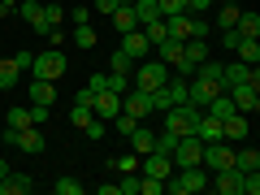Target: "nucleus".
<instances>
[{
	"label": "nucleus",
	"instance_id": "nucleus-11",
	"mask_svg": "<svg viewBox=\"0 0 260 195\" xmlns=\"http://www.w3.org/2000/svg\"><path fill=\"white\" fill-rule=\"evenodd\" d=\"M221 139L225 143H243V139H247V113H230V117H221Z\"/></svg>",
	"mask_w": 260,
	"mask_h": 195
},
{
	"label": "nucleus",
	"instance_id": "nucleus-15",
	"mask_svg": "<svg viewBox=\"0 0 260 195\" xmlns=\"http://www.w3.org/2000/svg\"><path fill=\"white\" fill-rule=\"evenodd\" d=\"M30 104L52 109V104H56V83H48V78H30Z\"/></svg>",
	"mask_w": 260,
	"mask_h": 195
},
{
	"label": "nucleus",
	"instance_id": "nucleus-17",
	"mask_svg": "<svg viewBox=\"0 0 260 195\" xmlns=\"http://www.w3.org/2000/svg\"><path fill=\"white\" fill-rule=\"evenodd\" d=\"M139 26V18H135V5H126V0H121L117 9H113V30H117V35H126V30H135Z\"/></svg>",
	"mask_w": 260,
	"mask_h": 195
},
{
	"label": "nucleus",
	"instance_id": "nucleus-9",
	"mask_svg": "<svg viewBox=\"0 0 260 195\" xmlns=\"http://www.w3.org/2000/svg\"><path fill=\"white\" fill-rule=\"evenodd\" d=\"M91 113H95L100 121H113V117L121 113V95L109 91V87H104V91H95V95H91Z\"/></svg>",
	"mask_w": 260,
	"mask_h": 195
},
{
	"label": "nucleus",
	"instance_id": "nucleus-40",
	"mask_svg": "<svg viewBox=\"0 0 260 195\" xmlns=\"http://www.w3.org/2000/svg\"><path fill=\"white\" fill-rule=\"evenodd\" d=\"M121 0H95V9L91 13H104V18H113V9H117Z\"/></svg>",
	"mask_w": 260,
	"mask_h": 195
},
{
	"label": "nucleus",
	"instance_id": "nucleus-8",
	"mask_svg": "<svg viewBox=\"0 0 260 195\" xmlns=\"http://www.w3.org/2000/svg\"><path fill=\"white\" fill-rule=\"evenodd\" d=\"M225 91H230V100H234L239 113H260V87L239 83V87H225Z\"/></svg>",
	"mask_w": 260,
	"mask_h": 195
},
{
	"label": "nucleus",
	"instance_id": "nucleus-28",
	"mask_svg": "<svg viewBox=\"0 0 260 195\" xmlns=\"http://www.w3.org/2000/svg\"><path fill=\"white\" fill-rule=\"evenodd\" d=\"M113 169H117V174H135V169H139V152H121V156L113 160Z\"/></svg>",
	"mask_w": 260,
	"mask_h": 195
},
{
	"label": "nucleus",
	"instance_id": "nucleus-10",
	"mask_svg": "<svg viewBox=\"0 0 260 195\" xmlns=\"http://www.w3.org/2000/svg\"><path fill=\"white\" fill-rule=\"evenodd\" d=\"M143 160V174L148 178H160L165 182L169 174H174V156H165V152H148V156H139Z\"/></svg>",
	"mask_w": 260,
	"mask_h": 195
},
{
	"label": "nucleus",
	"instance_id": "nucleus-22",
	"mask_svg": "<svg viewBox=\"0 0 260 195\" xmlns=\"http://www.w3.org/2000/svg\"><path fill=\"white\" fill-rule=\"evenodd\" d=\"M234 169H243V174L260 169V152L256 148H234Z\"/></svg>",
	"mask_w": 260,
	"mask_h": 195
},
{
	"label": "nucleus",
	"instance_id": "nucleus-18",
	"mask_svg": "<svg viewBox=\"0 0 260 195\" xmlns=\"http://www.w3.org/2000/svg\"><path fill=\"white\" fill-rule=\"evenodd\" d=\"M152 143H156V135H152V130H148V126L139 121V126H135V135H130V152H139V156H148V152H152Z\"/></svg>",
	"mask_w": 260,
	"mask_h": 195
},
{
	"label": "nucleus",
	"instance_id": "nucleus-6",
	"mask_svg": "<svg viewBox=\"0 0 260 195\" xmlns=\"http://www.w3.org/2000/svg\"><path fill=\"white\" fill-rule=\"evenodd\" d=\"M239 83H251V87H260V70H256V65H243V61H230V65H221V87H239Z\"/></svg>",
	"mask_w": 260,
	"mask_h": 195
},
{
	"label": "nucleus",
	"instance_id": "nucleus-44",
	"mask_svg": "<svg viewBox=\"0 0 260 195\" xmlns=\"http://www.w3.org/2000/svg\"><path fill=\"white\" fill-rule=\"evenodd\" d=\"M186 9H195V13H204V9H213V0H186Z\"/></svg>",
	"mask_w": 260,
	"mask_h": 195
},
{
	"label": "nucleus",
	"instance_id": "nucleus-16",
	"mask_svg": "<svg viewBox=\"0 0 260 195\" xmlns=\"http://www.w3.org/2000/svg\"><path fill=\"white\" fill-rule=\"evenodd\" d=\"M234 30H239L243 39H260V13H256V9H239V22H234Z\"/></svg>",
	"mask_w": 260,
	"mask_h": 195
},
{
	"label": "nucleus",
	"instance_id": "nucleus-2",
	"mask_svg": "<svg viewBox=\"0 0 260 195\" xmlns=\"http://www.w3.org/2000/svg\"><path fill=\"white\" fill-rule=\"evenodd\" d=\"M169 83V65L160 61V56H143V61H135V70H130V87H139V91H156V87Z\"/></svg>",
	"mask_w": 260,
	"mask_h": 195
},
{
	"label": "nucleus",
	"instance_id": "nucleus-43",
	"mask_svg": "<svg viewBox=\"0 0 260 195\" xmlns=\"http://www.w3.org/2000/svg\"><path fill=\"white\" fill-rule=\"evenodd\" d=\"M87 87H91V91H104V87H109V74H91V78H87Z\"/></svg>",
	"mask_w": 260,
	"mask_h": 195
},
{
	"label": "nucleus",
	"instance_id": "nucleus-29",
	"mask_svg": "<svg viewBox=\"0 0 260 195\" xmlns=\"http://www.w3.org/2000/svg\"><path fill=\"white\" fill-rule=\"evenodd\" d=\"M83 135H87V139H91V143H100L104 135H109V121H100V117H91V121H87V126H83Z\"/></svg>",
	"mask_w": 260,
	"mask_h": 195
},
{
	"label": "nucleus",
	"instance_id": "nucleus-26",
	"mask_svg": "<svg viewBox=\"0 0 260 195\" xmlns=\"http://www.w3.org/2000/svg\"><path fill=\"white\" fill-rule=\"evenodd\" d=\"M109 126H113V130H117L121 139H130V135H135V126H139V117H130V113H117V117H113V121H109Z\"/></svg>",
	"mask_w": 260,
	"mask_h": 195
},
{
	"label": "nucleus",
	"instance_id": "nucleus-21",
	"mask_svg": "<svg viewBox=\"0 0 260 195\" xmlns=\"http://www.w3.org/2000/svg\"><path fill=\"white\" fill-rule=\"evenodd\" d=\"M156 56H160L165 65H178V61H182V39H160V44H156Z\"/></svg>",
	"mask_w": 260,
	"mask_h": 195
},
{
	"label": "nucleus",
	"instance_id": "nucleus-33",
	"mask_svg": "<svg viewBox=\"0 0 260 195\" xmlns=\"http://www.w3.org/2000/svg\"><path fill=\"white\" fill-rule=\"evenodd\" d=\"M74 39H78V48H95V30H91V22L74 26Z\"/></svg>",
	"mask_w": 260,
	"mask_h": 195
},
{
	"label": "nucleus",
	"instance_id": "nucleus-4",
	"mask_svg": "<svg viewBox=\"0 0 260 195\" xmlns=\"http://www.w3.org/2000/svg\"><path fill=\"white\" fill-rule=\"evenodd\" d=\"M174 169H182V165H200V156H204V139L200 135H182V139L174 143Z\"/></svg>",
	"mask_w": 260,
	"mask_h": 195
},
{
	"label": "nucleus",
	"instance_id": "nucleus-46",
	"mask_svg": "<svg viewBox=\"0 0 260 195\" xmlns=\"http://www.w3.org/2000/svg\"><path fill=\"white\" fill-rule=\"evenodd\" d=\"M5 174H9V165H5V160H0V178H5Z\"/></svg>",
	"mask_w": 260,
	"mask_h": 195
},
{
	"label": "nucleus",
	"instance_id": "nucleus-12",
	"mask_svg": "<svg viewBox=\"0 0 260 195\" xmlns=\"http://www.w3.org/2000/svg\"><path fill=\"white\" fill-rule=\"evenodd\" d=\"M148 48H152V44H148V35H143L139 26L121 35V52H126V56H135V61H143V56H148Z\"/></svg>",
	"mask_w": 260,
	"mask_h": 195
},
{
	"label": "nucleus",
	"instance_id": "nucleus-20",
	"mask_svg": "<svg viewBox=\"0 0 260 195\" xmlns=\"http://www.w3.org/2000/svg\"><path fill=\"white\" fill-rule=\"evenodd\" d=\"M165 30H169V39H191V13H174V18H165Z\"/></svg>",
	"mask_w": 260,
	"mask_h": 195
},
{
	"label": "nucleus",
	"instance_id": "nucleus-1",
	"mask_svg": "<svg viewBox=\"0 0 260 195\" xmlns=\"http://www.w3.org/2000/svg\"><path fill=\"white\" fill-rule=\"evenodd\" d=\"M165 191L169 195H195V191H208V169L204 165H182L165 178Z\"/></svg>",
	"mask_w": 260,
	"mask_h": 195
},
{
	"label": "nucleus",
	"instance_id": "nucleus-41",
	"mask_svg": "<svg viewBox=\"0 0 260 195\" xmlns=\"http://www.w3.org/2000/svg\"><path fill=\"white\" fill-rule=\"evenodd\" d=\"M44 39L56 48V44H65V30H61V26H48V30H44Z\"/></svg>",
	"mask_w": 260,
	"mask_h": 195
},
{
	"label": "nucleus",
	"instance_id": "nucleus-38",
	"mask_svg": "<svg viewBox=\"0 0 260 195\" xmlns=\"http://www.w3.org/2000/svg\"><path fill=\"white\" fill-rule=\"evenodd\" d=\"M44 18H48V26H61L65 9H61V5H44Z\"/></svg>",
	"mask_w": 260,
	"mask_h": 195
},
{
	"label": "nucleus",
	"instance_id": "nucleus-36",
	"mask_svg": "<svg viewBox=\"0 0 260 195\" xmlns=\"http://www.w3.org/2000/svg\"><path fill=\"white\" fill-rule=\"evenodd\" d=\"M160 5V18H174V13H186V0H156Z\"/></svg>",
	"mask_w": 260,
	"mask_h": 195
},
{
	"label": "nucleus",
	"instance_id": "nucleus-5",
	"mask_svg": "<svg viewBox=\"0 0 260 195\" xmlns=\"http://www.w3.org/2000/svg\"><path fill=\"white\" fill-rule=\"evenodd\" d=\"M200 165H204L208 174H217V169L234 165V148H230L225 139H217V143H204V156H200Z\"/></svg>",
	"mask_w": 260,
	"mask_h": 195
},
{
	"label": "nucleus",
	"instance_id": "nucleus-35",
	"mask_svg": "<svg viewBox=\"0 0 260 195\" xmlns=\"http://www.w3.org/2000/svg\"><path fill=\"white\" fill-rule=\"evenodd\" d=\"M117 195H139V174H121V182H117Z\"/></svg>",
	"mask_w": 260,
	"mask_h": 195
},
{
	"label": "nucleus",
	"instance_id": "nucleus-14",
	"mask_svg": "<svg viewBox=\"0 0 260 195\" xmlns=\"http://www.w3.org/2000/svg\"><path fill=\"white\" fill-rule=\"evenodd\" d=\"M13 13H22V18H26L39 35L48 30V18H44V5H39V0H18V9H13Z\"/></svg>",
	"mask_w": 260,
	"mask_h": 195
},
{
	"label": "nucleus",
	"instance_id": "nucleus-30",
	"mask_svg": "<svg viewBox=\"0 0 260 195\" xmlns=\"http://www.w3.org/2000/svg\"><path fill=\"white\" fill-rule=\"evenodd\" d=\"M91 117H95V113H91V104H78V100H74V113H70V121H74V130H83V126H87Z\"/></svg>",
	"mask_w": 260,
	"mask_h": 195
},
{
	"label": "nucleus",
	"instance_id": "nucleus-3",
	"mask_svg": "<svg viewBox=\"0 0 260 195\" xmlns=\"http://www.w3.org/2000/svg\"><path fill=\"white\" fill-rule=\"evenodd\" d=\"M65 65H70V61H65L61 48H48V52H39L35 61H30V74H35V78H48V83H56V78L65 74Z\"/></svg>",
	"mask_w": 260,
	"mask_h": 195
},
{
	"label": "nucleus",
	"instance_id": "nucleus-37",
	"mask_svg": "<svg viewBox=\"0 0 260 195\" xmlns=\"http://www.w3.org/2000/svg\"><path fill=\"white\" fill-rule=\"evenodd\" d=\"M109 91H130V74H109Z\"/></svg>",
	"mask_w": 260,
	"mask_h": 195
},
{
	"label": "nucleus",
	"instance_id": "nucleus-13",
	"mask_svg": "<svg viewBox=\"0 0 260 195\" xmlns=\"http://www.w3.org/2000/svg\"><path fill=\"white\" fill-rule=\"evenodd\" d=\"M35 191V178L30 174H5L0 178V195H30Z\"/></svg>",
	"mask_w": 260,
	"mask_h": 195
},
{
	"label": "nucleus",
	"instance_id": "nucleus-32",
	"mask_svg": "<svg viewBox=\"0 0 260 195\" xmlns=\"http://www.w3.org/2000/svg\"><path fill=\"white\" fill-rule=\"evenodd\" d=\"M52 191H56V195H83V186H78V178H56Z\"/></svg>",
	"mask_w": 260,
	"mask_h": 195
},
{
	"label": "nucleus",
	"instance_id": "nucleus-39",
	"mask_svg": "<svg viewBox=\"0 0 260 195\" xmlns=\"http://www.w3.org/2000/svg\"><path fill=\"white\" fill-rule=\"evenodd\" d=\"M191 39H208V22L204 18H191Z\"/></svg>",
	"mask_w": 260,
	"mask_h": 195
},
{
	"label": "nucleus",
	"instance_id": "nucleus-34",
	"mask_svg": "<svg viewBox=\"0 0 260 195\" xmlns=\"http://www.w3.org/2000/svg\"><path fill=\"white\" fill-rule=\"evenodd\" d=\"M130 70H135V56H126L117 48V52H113V74H130Z\"/></svg>",
	"mask_w": 260,
	"mask_h": 195
},
{
	"label": "nucleus",
	"instance_id": "nucleus-7",
	"mask_svg": "<svg viewBox=\"0 0 260 195\" xmlns=\"http://www.w3.org/2000/svg\"><path fill=\"white\" fill-rule=\"evenodd\" d=\"M121 113H130V117H148L152 113V91H139V87H130V91H121Z\"/></svg>",
	"mask_w": 260,
	"mask_h": 195
},
{
	"label": "nucleus",
	"instance_id": "nucleus-31",
	"mask_svg": "<svg viewBox=\"0 0 260 195\" xmlns=\"http://www.w3.org/2000/svg\"><path fill=\"white\" fill-rule=\"evenodd\" d=\"M9 130H26L30 126V109H9V121H5Z\"/></svg>",
	"mask_w": 260,
	"mask_h": 195
},
{
	"label": "nucleus",
	"instance_id": "nucleus-27",
	"mask_svg": "<svg viewBox=\"0 0 260 195\" xmlns=\"http://www.w3.org/2000/svg\"><path fill=\"white\" fill-rule=\"evenodd\" d=\"M234 22H239V5H221V9H217V30H225V26H234Z\"/></svg>",
	"mask_w": 260,
	"mask_h": 195
},
{
	"label": "nucleus",
	"instance_id": "nucleus-45",
	"mask_svg": "<svg viewBox=\"0 0 260 195\" xmlns=\"http://www.w3.org/2000/svg\"><path fill=\"white\" fill-rule=\"evenodd\" d=\"M13 9H18V0H0V18H9Z\"/></svg>",
	"mask_w": 260,
	"mask_h": 195
},
{
	"label": "nucleus",
	"instance_id": "nucleus-24",
	"mask_svg": "<svg viewBox=\"0 0 260 195\" xmlns=\"http://www.w3.org/2000/svg\"><path fill=\"white\" fill-rule=\"evenodd\" d=\"M234 52H239L243 65H260V44H256V39H239V48H234Z\"/></svg>",
	"mask_w": 260,
	"mask_h": 195
},
{
	"label": "nucleus",
	"instance_id": "nucleus-25",
	"mask_svg": "<svg viewBox=\"0 0 260 195\" xmlns=\"http://www.w3.org/2000/svg\"><path fill=\"white\" fill-rule=\"evenodd\" d=\"M135 18H139V26L152 22V18H160V5L156 0H135Z\"/></svg>",
	"mask_w": 260,
	"mask_h": 195
},
{
	"label": "nucleus",
	"instance_id": "nucleus-23",
	"mask_svg": "<svg viewBox=\"0 0 260 195\" xmlns=\"http://www.w3.org/2000/svg\"><path fill=\"white\" fill-rule=\"evenodd\" d=\"M139 30H143V35H148V44H152V48H156L160 39H169V30H165V18H152V22H143Z\"/></svg>",
	"mask_w": 260,
	"mask_h": 195
},
{
	"label": "nucleus",
	"instance_id": "nucleus-19",
	"mask_svg": "<svg viewBox=\"0 0 260 195\" xmlns=\"http://www.w3.org/2000/svg\"><path fill=\"white\" fill-rule=\"evenodd\" d=\"M22 74H26V70L18 65V56H9V61H0V91H9V87L18 83Z\"/></svg>",
	"mask_w": 260,
	"mask_h": 195
},
{
	"label": "nucleus",
	"instance_id": "nucleus-42",
	"mask_svg": "<svg viewBox=\"0 0 260 195\" xmlns=\"http://www.w3.org/2000/svg\"><path fill=\"white\" fill-rule=\"evenodd\" d=\"M70 18H74V26H83V22H91V9H83V5H78V9H70Z\"/></svg>",
	"mask_w": 260,
	"mask_h": 195
}]
</instances>
